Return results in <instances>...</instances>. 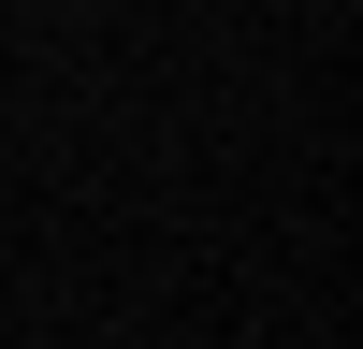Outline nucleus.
Wrapping results in <instances>:
<instances>
[]
</instances>
